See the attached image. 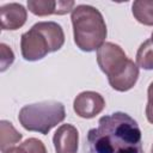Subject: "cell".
<instances>
[{
    "instance_id": "6da1fadb",
    "label": "cell",
    "mask_w": 153,
    "mask_h": 153,
    "mask_svg": "<svg viewBox=\"0 0 153 153\" xmlns=\"http://www.w3.org/2000/svg\"><path fill=\"white\" fill-rule=\"evenodd\" d=\"M87 153H143L137 122L126 112L103 116L87 133Z\"/></svg>"
},
{
    "instance_id": "7a4b0ae2",
    "label": "cell",
    "mask_w": 153,
    "mask_h": 153,
    "mask_svg": "<svg viewBox=\"0 0 153 153\" xmlns=\"http://www.w3.org/2000/svg\"><path fill=\"white\" fill-rule=\"evenodd\" d=\"M74 42L82 51L97 50L106 38V24L102 13L93 6L78 5L72 11Z\"/></svg>"
},
{
    "instance_id": "3957f363",
    "label": "cell",
    "mask_w": 153,
    "mask_h": 153,
    "mask_svg": "<svg viewBox=\"0 0 153 153\" xmlns=\"http://www.w3.org/2000/svg\"><path fill=\"white\" fill-rule=\"evenodd\" d=\"M63 43L65 33L60 24L55 22H39L22 35V55L26 61H38L48 53L61 49Z\"/></svg>"
},
{
    "instance_id": "277c9868",
    "label": "cell",
    "mask_w": 153,
    "mask_h": 153,
    "mask_svg": "<svg viewBox=\"0 0 153 153\" xmlns=\"http://www.w3.org/2000/svg\"><path fill=\"white\" fill-rule=\"evenodd\" d=\"M65 117V105L55 100L27 104L20 109L18 115V120L24 129L43 135L48 134L55 126L61 123Z\"/></svg>"
},
{
    "instance_id": "5b68a950",
    "label": "cell",
    "mask_w": 153,
    "mask_h": 153,
    "mask_svg": "<svg viewBox=\"0 0 153 153\" xmlns=\"http://www.w3.org/2000/svg\"><path fill=\"white\" fill-rule=\"evenodd\" d=\"M128 60L124 50L115 43L105 42L97 49L98 66L108 78L120 73L128 63Z\"/></svg>"
},
{
    "instance_id": "8992f818",
    "label": "cell",
    "mask_w": 153,
    "mask_h": 153,
    "mask_svg": "<svg viewBox=\"0 0 153 153\" xmlns=\"http://www.w3.org/2000/svg\"><path fill=\"white\" fill-rule=\"evenodd\" d=\"M105 100L102 94L93 91H84L79 93L73 103L75 114L82 118H93L103 111Z\"/></svg>"
},
{
    "instance_id": "52a82bcc",
    "label": "cell",
    "mask_w": 153,
    "mask_h": 153,
    "mask_svg": "<svg viewBox=\"0 0 153 153\" xmlns=\"http://www.w3.org/2000/svg\"><path fill=\"white\" fill-rule=\"evenodd\" d=\"M27 7L35 16L44 17L50 14H66L74 8V1L63 0H29Z\"/></svg>"
},
{
    "instance_id": "ba28073f",
    "label": "cell",
    "mask_w": 153,
    "mask_h": 153,
    "mask_svg": "<svg viewBox=\"0 0 153 153\" xmlns=\"http://www.w3.org/2000/svg\"><path fill=\"white\" fill-rule=\"evenodd\" d=\"M53 142L56 153H76L79 133L72 124H62L54 134Z\"/></svg>"
},
{
    "instance_id": "9c48e42d",
    "label": "cell",
    "mask_w": 153,
    "mask_h": 153,
    "mask_svg": "<svg viewBox=\"0 0 153 153\" xmlns=\"http://www.w3.org/2000/svg\"><path fill=\"white\" fill-rule=\"evenodd\" d=\"M27 18L25 7L17 2L6 4L0 7V19L2 30H17L22 27Z\"/></svg>"
},
{
    "instance_id": "30bf717a",
    "label": "cell",
    "mask_w": 153,
    "mask_h": 153,
    "mask_svg": "<svg viewBox=\"0 0 153 153\" xmlns=\"http://www.w3.org/2000/svg\"><path fill=\"white\" fill-rule=\"evenodd\" d=\"M137 78H139V67L134 63L133 60H128L126 67L116 75L108 78V80L114 90L120 92H126L131 87H134V85L137 81Z\"/></svg>"
},
{
    "instance_id": "8fae6325",
    "label": "cell",
    "mask_w": 153,
    "mask_h": 153,
    "mask_svg": "<svg viewBox=\"0 0 153 153\" xmlns=\"http://www.w3.org/2000/svg\"><path fill=\"white\" fill-rule=\"evenodd\" d=\"M22 137V134L16 130L11 122L5 120L0 122V149L2 153L14 147V145L18 143Z\"/></svg>"
},
{
    "instance_id": "7c38bea8",
    "label": "cell",
    "mask_w": 153,
    "mask_h": 153,
    "mask_svg": "<svg viewBox=\"0 0 153 153\" xmlns=\"http://www.w3.org/2000/svg\"><path fill=\"white\" fill-rule=\"evenodd\" d=\"M134 18L147 26L153 25V0H136L131 5Z\"/></svg>"
},
{
    "instance_id": "4fadbf2b",
    "label": "cell",
    "mask_w": 153,
    "mask_h": 153,
    "mask_svg": "<svg viewBox=\"0 0 153 153\" xmlns=\"http://www.w3.org/2000/svg\"><path fill=\"white\" fill-rule=\"evenodd\" d=\"M136 63L146 71L153 69V41L149 38L145 41L136 53Z\"/></svg>"
},
{
    "instance_id": "5bb4252c",
    "label": "cell",
    "mask_w": 153,
    "mask_h": 153,
    "mask_svg": "<svg viewBox=\"0 0 153 153\" xmlns=\"http://www.w3.org/2000/svg\"><path fill=\"white\" fill-rule=\"evenodd\" d=\"M20 147L24 148L26 153H47L44 143L41 140L35 139V137H30V139L25 140L20 145Z\"/></svg>"
},
{
    "instance_id": "9a60e30c",
    "label": "cell",
    "mask_w": 153,
    "mask_h": 153,
    "mask_svg": "<svg viewBox=\"0 0 153 153\" xmlns=\"http://www.w3.org/2000/svg\"><path fill=\"white\" fill-rule=\"evenodd\" d=\"M0 49H1V72H4L14 61V54L11 50V48L5 43L0 44Z\"/></svg>"
},
{
    "instance_id": "2e32d148",
    "label": "cell",
    "mask_w": 153,
    "mask_h": 153,
    "mask_svg": "<svg viewBox=\"0 0 153 153\" xmlns=\"http://www.w3.org/2000/svg\"><path fill=\"white\" fill-rule=\"evenodd\" d=\"M146 117L148 122L153 124V105H146Z\"/></svg>"
},
{
    "instance_id": "e0dca14e",
    "label": "cell",
    "mask_w": 153,
    "mask_h": 153,
    "mask_svg": "<svg viewBox=\"0 0 153 153\" xmlns=\"http://www.w3.org/2000/svg\"><path fill=\"white\" fill-rule=\"evenodd\" d=\"M147 96H148V105H153V81L149 84L148 86V91H147Z\"/></svg>"
},
{
    "instance_id": "ac0fdd59",
    "label": "cell",
    "mask_w": 153,
    "mask_h": 153,
    "mask_svg": "<svg viewBox=\"0 0 153 153\" xmlns=\"http://www.w3.org/2000/svg\"><path fill=\"white\" fill-rule=\"evenodd\" d=\"M4 153H26V152H25L24 148H22V147L19 146V147H12V148L7 149V151L4 152Z\"/></svg>"
},
{
    "instance_id": "d6986e66",
    "label": "cell",
    "mask_w": 153,
    "mask_h": 153,
    "mask_svg": "<svg viewBox=\"0 0 153 153\" xmlns=\"http://www.w3.org/2000/svg\"><path fill=\"white\" fill-rule=\"evenodd\" d=\"M151 39H152V41H153V32H152V38H151Z\"/></svg>"
},
{
    "instance_id": "ffe728a7",
    "label": "cell",
    "mask_w": 153,
    "mask_h": 153,
    "mask_svg": "<svg viewBox=\"0 0 153 153\" xmlns=\"http://www.w3.org/2000/svg\"><path fill=\"white\" fill-rule=\"evenodd\" d=\"M151 153H153V146H152V151H151Z\"/></svg>"
}]
</instances>
